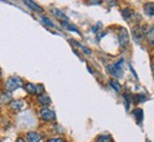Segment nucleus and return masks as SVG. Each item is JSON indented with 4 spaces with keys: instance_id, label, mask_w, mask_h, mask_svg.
<instances>
[{
    "instance_id": "nucleus-1",
    "label": "nucleus",
    "mask_w": 154,
    "mask_h": 142,
    "mask_svg": "<svg viewBox=\"0 0 154 142\" xmlns=\"http://www.w3.org/2000/svg\"><path fill=\"white\" fill-rule=\"evenodd\" d=\"M108 72L115 77V78H121L123 76V59H120L119 62H116L114 64H110L107 66Z\"/></svg>"
},
{
    "instance_id": "nucleus-2",
    "label": "nucleus",
    "mask_w": 154,
    "mask_h": 142,
    "mask_svg": "<svg viewBox=\"0 0 154 142\" xmlns=\"http://www.w3.org/2000/svg\"><path fill=\"white\" fill-rule=\"evenodd\" d=\"M24 85V82L23 80L18 77V76H12V77H10L6 83H5V89L7 90V91H14V90H17V89H19Z\"/></svg>"
},
{
    "instance_id": "nucleus-3",
    "label": "nucleus",
    "mask_w": 154,
    "mask_h": 142,
    "mask_svg": "<svg viewBox=\"0 0 154 142\" xmlns=\"http://www.w3.org/2000/svg\"><path fill=\"white\" fill-rule=\"evenodd\" d=\"M128 43H129V35H128V31L125 29V27H121L120 29V32H119V44L121 47L126 49L128 46Z\"/></svg>"
},
{
    "instance_id": "nucleus-4",
    "label": "nucleus",
    "mask_w": 154,
    "mask_h": 142,
    "mask_svg": "<svg viewBox=\"0 0 154 142\" xmlns=\"http://www.w3.org/2000/svg\"><path fill=\"white\" fill-rule=\"evenodd\" d=\"M39 115H40V117H42L44 121H54V120L56 119L55 111L51 110V109H49V108H43V109H40Z\"/></svg>"
},
{
    "instance_id": "nucleus-5",
    "label": "nucleus",
    "mask_w": 154,
    "mask_h": 142,
    "mask_svg": "<svg viewBox=\"0 0 154 142\" xmlns=\"http://www.w3.org/2000/svg\"><path fill=\"white\" fill-rule=\"evenodd\" d=\"M143 35H145V37L147 38V41H149V44L154 45V26L153 25L146 26L145 30H143Z\"/></svg>"
},
{
    "instance_id": "nucleus-6",
    "label": "nucleus",
    "mask_w": 154,
    "mask_h": 142,
    "mask_svg": "<svg viewBox=\"0 0 154 142\" xmlns=\"http://www.w3.org/2000/svg\"><path fill=\"white\" fill-rule=\"evenodd\" d=\"M26 139H27V142H40L42 136L37 131H29L26 134Z\"/></svg>"
},
{
    "instance_id": "nucleus-7",
    "label": "nucleus",
    "mask_w": 154,
    "mask_h": 142,
    "mask_svg": "<svg viewBox=\"0 0 154 142\" xmlns=\"http://www.w3.org/2000/svg\"><path fill=\"white\" fill-rule=\"evenodd\" d=\"M132 33H133V37L135 38V41H140L143 37H145V35H143V30H142L141 27H139V26H136V27L133 29Z\"/></svg>"
},
{
    "instance_id": "nucleus-8",
    "label": "nucleus",
    "mask_w": 154,
    "mask_h": 142,
    "mask_svg": "<svg viewBox=\"0 0 154 142\" xmlns=\"http://www.w3.org/2000/svg\"><path fill=\"white\" fill-rule=\"evenodd\" d=\"M38 103L43 107V108H46L50 103H51V98L48 96V95H45V94H43V95H39L38 96Z\"/></svg>"
},
{
    "instance_id": "nucleus-9",
    "label": "nucleus",
    "mask_w": 154,
    "mask_h": 142,
    "mask_svg": "<svg viewBox=\"0 0 154 142\" xmlns=\"http://www.w3.org/2000/svg\"><path fill=\"white\" fill-rule=\"evenodd\" d=\"M25 5H27L32 11H35V12H43V7L42 6H39L38 4H36V2H33V1H31V0H25Z\"/></svg>"
},
{
    "instance_id": "nucleus-10",
    "label": "nucleus",
    "mask_w": 154,
    "mask_h": 142,
    "mask_svg": "<svg viewBox=\"0 0 154 142\" xmlns=\"http://www.w3.org/2000/svg\"><path fill=\"white\" fill-rule=\"evenodd\" d=\"M12 102V95L10 91L4 92L0 95V104H8Z\"/></svg>"
},
{
    "instance_id": "nucleus-11",
    "label": "nucleus",
    "mask_w": 154,
    "mask_h": 142,
    "mask_svg": "<svg viewBox=\"0 0 154 142\" xmlns=\"http://www.w3.org/2000/svg\"><path fill=\"white\" fill-rule=\"evenodd\" d=\"M10 105L14 110H21L25 107V102L23 101V100H14V101H12L10 103Z\"/></svg>"
},
{
    "instance_id": "nucleus-12",
    "label": "nucleus",
    "mask_w": 154,
    "mask_h": 142,
    "mask_svg": "<svg viewBox=\"0 0 154 142\" xmlns=\"http://www.w3.org/2000/svg\"><path fill=\"white\" fill-rule=\"evenodd\" d=\"M143 11L149 17L154 16V2H147V4H145L143 5Z\"/></svg>"
},
{
    "instance_id": "nucleus-13",
    "label": "nucleus",
    "mask_w": 154,
    "mask_h": 142,
    "mask_svg": "<svg viewBox=\"0 0 154 142\" xmlns=\"http://www.w3.org/2000/svg\"><path fill=\"white\" fill-rule=\"evenodd\" d=\"M51 12L57 17V18H59V19H62L63 21H69V18L62 12V11H59V10H57V8H52L51 10Z\"/></svg>"
},
{
    "instance_id": "nucleus-14",
    "label": "nucleus",
    "mask_w": 154,
    "mask_h": 142,
    "mask_svg": "<svg viewBox=\"0 0 154 142\" xmlns=\"http://www.w3.org/2000/svg\"><path fill=\"white\" fill-rule=\"evenodd\" d=\"M24 88L26 89V91H27L29 94H36V95H37V85H36V84L26 83Z\"/></svg>"
},
{
    "instance_id": "nucleus-15",
    "label": "nucleus",
    "mask_w": 154,
    "mask_h": 142,
    "mask_svg": "<svg viewBox=\"0 0 154 142\" xmlns=\"http://www.w3.org/2000/svg\"><path fill=\"white\" fill-rule=\"evenodd\" d=\"M109 85L115 90L116 92H120L121 91V84L116 81V80H110L109 81Z\"/></svg>"
},
{
    "instance_id": "nucleus-16",
    "label": "nucleus",
    "mask_w": 154,
    "mask_h": 142,
    "mask_svg": "<svg viewBox=\"0 0 154 142\" xmlns=\"http://www.w3.org/2000/svg\"><path fill=\"white\" fill-rule=\"evenodd\" d=\"M62 25L64 26V27H66L69 31H74V32H76L79 35V31L77 30L76 26H74V25H71V24H69V21H62Z\"/></svg>"
},
{
    "instance_id": "nucleus-17",
    "label": "nucleus",
    "mask_w": 154,
    "mask_h": 142,
    "mask_svg": "<svg viewBox=\"0 0 154 142\" xmlns=\"http://www.w3.org/2000/svg\"><path fill=\"white\" fill-rule=\"evenodd\" d=\"M40 19H42V23H43L44 25H46V26H49V27H55V24L50 20V18H48L46 16H42Z\"/></svg>"
},
{
    "instance_id": "nucleus-18",
    "label": "nucleus",
    "mask_w": 154,
    "mask_h": 142,
    "mask_svg": "<svg viewBox=\"0 0 154 142\" xmlns=\"http://www.w3.org/2000/svg\"><path fill=\"white\" fill-rule=\"evenodd\" d=\"M135 115V117H136V121L139 124H141V122H142V109H135L134 113H133Z\"/></svg>"
},
{
    "instance_id": "nucleus-19",
    "label": "nucleus",
    "mask_w": 154,
    "mask_h": 142,
    "mask_svg": "<svg viewBox=\"0 0 154 142\" xmlns=\"http://www.w3.org/2000/svg\"><path fill=\"white\" fill-rule=\"evenodd\" d=\"M96 142H113L110 135H101L96 139Z\"/></svg>"
},
{
    "instance_id": "nucleus-20",
    "label": "nucleus",
    "mask_w": 154,
    "mask_h": 142,
    "mask_svg": "<svg viewBox=\"0 0 154 142\" xmlns=\"http://www.w3.org/2000/svg\"><path fill=\"white\" fill-rule=\"evenodd\" d=\"M122 16H123V18L126 19L127 21L131 20V17H132V10L131 8H125L123 11H122Z\"/></svg>"
},
{
    "instance_id": "nucleus-21",
    "label": "nucleus",
    "mask_w": 154,
    "mask_h": 142,
    "mask_svg": "<svg viewBox=\"0 0 154 142\" xmlns=\"http://www.w3.org/2000/svg\"><path fill=\"white\" fill-rule=\"evenodd\" d=\"M72 43H74L75 45H77V46H79L84 53H87V55H90V53H91V51H90V50H89L87 46H84V45H82V44H79V43H77V41H72Z\"/></svg>"
},
{
    "instance_id": "nucleus-22",
    "label": "nucleus",
    "mask_w": 154,
    "mask_h": 142,
    "mask_svg": "<svg viewBox=\"0 0 154 142\" xmlns=\"http://www.w3.org/2000/svg\"><path fill=\"white\" fill-rule=\"evenodd\" d=\"M44 94V85H42V84H38L37 85V95H43Z\"/></svg>"
},
{
    "instance_id": "nucleus-23",
    "label": "nucleus",
    "mask_w": 154,
    "mask_h": 142,
    "mask_svg": "<svg viewBox=\"0 0 154 142\" xmlns=\"http://www.w3.org/2000/svg\"><path fill=\"white\" fill-rule=\"evenodd\" d=\"M48 142H64V140L62 137H54V139L48 140Z\"/></svg>"
},
{
    "instance_id": "nucleus-24",
    "label": "nucleus",
    "mask_w": 154,
    "mask_h": 142,
    "mask_svg": "<svg viewBox=\"0 0 154 142\" xmlns=\"http://www.w3.org/2000/svg\"><path fill=\"white\" fill-rule=\"evenodd\" d=\"M101 26H102V24H101V23H97L96 26H94V27H93V31H94V32H97V29H98V27H101Z\"/></svg>"
},
{
    "instance_id": "nucleus-25",
    "label": "nucleus",
    "mask_w": 154,
    "mask_h": 142,
    "mask_svg": "<svg viewBox=\"0 0 154 142\" xmlns=\"http://www.w3.org/2000/svg\"><path fill=\"white\" fill-rule=\"evenodd\" d=\"M16 142H26V141H25V140H24L23 137H18V139L16 140Z\"/></svg>"
},
{
    "instance_id": "nucleus-26",
    "label": "nucleus",
    "mask_w": 154,
    "mask_h": 142,
    "mask_svg": "<svg viewBox=\"0 0 154 142\" xmlns=\"http://www.w3.org/2000/svg\"><path fill=\"white\" fill-rule=\"evenodd\" d=\"M152 71H153V75H154V63L152 64Z\"/></svg>"
},
{
    "instance_id": "nucleus-27",
    "label": "nucleus",
    "mask_w": 154,
    "mask_h": 142,
    "mask_svg": "<svg viewBox=\"0 0 154 142\" xmlns=\"http://www.w3.org/2000/svg\"><path fill=\"white\" fill-rule=\"evenodd\" d=\"M146 142H151V141H149V140H147V141H146Z\"/></svg>"
}]
</instances>
